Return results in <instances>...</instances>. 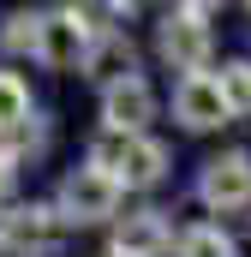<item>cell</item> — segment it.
<instances>
[{
	"mask_svg": "<svg viewBox=\"0 0 251 257\" xmlns=\"http://www.w3.org/2000/svg\"><path fill=\"white\" fill-rule=\"evenodd\" d=\"M174 120H180L186 132H215V126L233 120V108H227L215 72H191V78L174 84Z\"/></svg>",
	"mask_w": 251,
	"mask_h": 257,
	"instance_id": "52a82bcc",
	"label": "cell"
},
{
	"mask_svg": "<svg viewBox=\"0 0 251 257\" xmlns=\"http://www.w3.org/2000/svg\"><path fill=\"white\" fill-rule=\"evenodd\" d=\"M72 221L54 203H18L12 215H0V257H60Z\"/></svg>",
	"mask_w": 251,
	"mask_h": 257,
	"instance_id": "3957f363",
	"label": "cell"
},
{
	"mask_svg": "<svg viewBox=\"0 0 251 257\" xmlns=\"http://www.w3.org/2000/svg\"><path fill=\"white\" fill-rule=\"evenodd\" d=\"M156 120V90H150V78H126L114 90H102V126L108 132H138Z\"/></svg>",
	"mask_w": 251,
	"mask_h": 257,
	"instance_id": "30bf717a",
	"label": "cell"
},
{
	"mask_svg": "<svg viewBox=\"0 0 251 257\" xmlns=\"http://www.w3.org/2000/svg\"><path fill=\"white\" fill-rule=\"evenodd\" d=\"M215 18H221V6H209V0H191V6L162 12V24H156V54L174 66L180 78L209 72V54H215Z\"/></svg>",
	"mask_w": 251,
	"mask_h": 257,
	"instance_id": "7a4b0ae2",
	"label": "cell"
},
{
	"mask_svg": "<svg viewBox=\"0 0 251 257\" xmlns=\"http://www.w3.org/2000/svg\"><path fill=\"white\" fill-rule=\"evenodd\" d=\"M90 168L96 174H108L120 192H150V186H162L168 180V144L162 138H138V132H96L90 138Z\"/></svg>",
	"mask_w": 251,
	"mask_h": 257,
	"instance_id": "6da1fadb",
	"label": "cell"
},
{
	"mask_svg": "<svg viewBox=\"0 0 251 257\" xmlns=\"http://www.w3.org/2000/svg\"><path fill=\"white\" fill-rule=\"evenodd\" d=\"M215 78H221V96H227L233 120H251V60H227Z\"/></svg>",
	"mask_w": 251,
	"mask_h": 257,
	"instance_id": "5bb4252c",
	"label": "cell"
},
{
	"mask_svg": "<svg viewBox=\"0 0 251 257\" xmlns=\"http://www.w3.org/2000/svg\"><path fill=\"white\" fill-rule=\"evenodd\" d=\"M197 203L209 215H239L251 209V150H221L197 168Z\"/></svg>",
	"mask_w": 251,
	"mask_h": 257,
	"instance_id": "8992f818",
	"label": "cell"
},
{
	"mask_svg": "<svg viewBox=\"0 0 251 257\" xmlns=\"http://www.w3.org/2000/svg\"><path fill=\"white\" fill-rule=\"evenodd\" d=\"M36 120V102H30V84L18 72H0V144L18 138V132Z\"/></svg>",
	"mask_w": 251,
	"mask_h": 257,
	"instance_id": "8fae6325",
	"label": "cell"
},
{
	"mask_svg": "<svg viewBox=\"0 0 251 257\" xmlns=\"http://www.w3.org/2000/svg\"><path fill=\"white\" fill-rule=\"evenodd\" d=\"M90 18H96L90 6H54V12H42V54L36 60L48 72H84L90 42L102 36V24H90Z\"/></svg>",
	"mask_w": 251,
	"mask_h": 257,
	"instance_id": "277c9868",
	"label": "cell"
},
{
	"mask_svg": "<svg viewBox=\"0 0 251 257\" xmlns=\"http://www.w3.org/2000/svg\"><path fill=\"white\" fill-rule=\"evenodd\" d=\"M120 186L108 180V174H96L90 162L84 168H72L60 180V192H54V209H60L72 227H96V221H120Z\"/></svg>",
	"mask_w": 251,
	"mask_h": 257,
	"instance_id": "5b68a950",
	"label": "cell"
},
{
	"mask_svg": "<svg viewBox=\"0 0 251 257\" xmlns=\"http://www.w3.org/2000/svg\"><path fill=\"white\" fill-rule=\"evenodd\" d=\"M174 245L180 239H174V227H168L162 209H132L108 233V257H168Z\"/></svg>",
	"mask_w": 251,
	"mask_h": 257,
	"instance_id": "ba28073f",
	"label": "cell"
},
{
	"mask_svg": "<svg viewBox=\"0 0 251 257\" xmlns=\"http://www.w3.org/2000/svg\"><path fill=\"white\" fill-rule=\"evenodd\" d=\"M0 48L6 54H42V12H6V30H0Z\"/></svg>",
	"mask_w": 251,
	"mask_h": 257,
	"instance_id": "4fadbf2b",
	"label": "cell"
},
{
	"mask_svg": "<svg viewBox=\"0 0 251 257\" xmlns=\"http://www.w3.org/2000/svg\"><path fill=\"white\" fill-rule=\"evenodd\" d=\"M78 78H90L96 90H114V84H126V78H144V72H138L132 36H126V30H102V36L90 42V60H84Z\"/></svg>",
	"mask_w": 251,
	"mask_h": 257,
	"instance_id": "9c48e42d",
	"label": "cell"
},
{
	"mask_svg": "<svg viewBox=\"0 0 251 257\" xmlns=\"http://www.w3.org/2000/svg\"><path fill=\"white\" fill-rule=\"evenodd\" d=\"M180 257H239V245L221 221H191L180 233Z\"/></svg>",
	"mask_w": 251,
	"mask_h": 257,
	"instance_id": "7c38bea8",
	"label": "cell"
},
{
	"mask_svg": "<svg viewBox=\"0 0 251 257\" xmlns=\"http://www.w3.org/2000/svg\"><path fill=\"white\" fill-rule=\"evenodd\" d=\"M12 192H18V162H12V156H0V203H6Z\"/></svg>",
	"mask_w": 251,
	"mask_h": 257,
	"instance_id": "9a60e30c",
	"label": "cell"
}]
</instances>
